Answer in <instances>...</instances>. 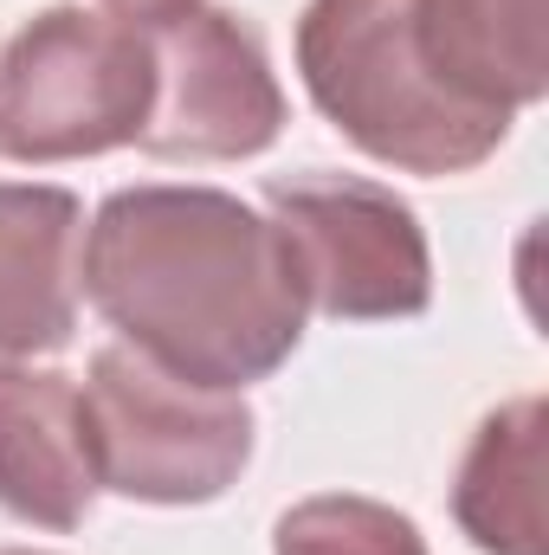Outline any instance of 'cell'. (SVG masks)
I'll return each mask as SVG.
<instances>
[{
    "label": "cell",
    "instance_id": "obj_7",
    "mask_svg": "<svg viewBox=\"0 0 549 555\" xmlns=\"http://www.w3.org/2000/svg\"><path fill=\"white\" fill-rule=\"evenodd\" d=\"M85 207L52 181H0V369L72 343L85 297Z\"/></svg>",
    "mask_w": 549,
    "mask_h": 555
},
{
    "label": "cell",
    "instance_id": "obj_2",
    "mask_svg": "<svg viewBox=\"0 0 549 555\" xmlns=\"http://www.w3.org/2000/svg\"><path fill=\"white\" fill-rule=\"evenodd\" d=\"M297 78L330 130L401 175H472L511 137L433 78L413 0H310L297 13Z\"/></svg>",
    "mask_w": 549,
    "mask_h": 555
},
{
    "label": "cell",
    "instance_id": "obj_4",
    "mask_svg": "<svg viewBox=\"0 0 549 555\" xmlns=\"http://www.w3.org/2000/svg\"><path fill=\"white\" fill-rule=\"evenodd\" d=\"M78 395L98 491H117L130 504H214L253 465L259 420L246 395L181 382L130 343L98 349Z\"/></svg>",
    "mask_w": 549,
    "mask_h": 555
},
{
    "label": "cell",
    "instance_id": "obj_10",
    "mask_svg": "<svg viewBox=\"0 0 549 555\" xmlns=\"http://www.w3.org/2000/svg\"><path fill=\"white\" fill-rule=\"evenodd\" d=\"M544 401H505L478 420L459 478L452 517L485 555H544Z\"/></svg>",
    "mask_w": 549,
    "mask_h": 555
},
{
    "label": "cell",
    "instance_id": "obj_6",
    "mask_svg": "<svg viewBox=\"0 0 549 555\" xmlns=\"http://www.w3.org/2000/svg\"><path fill=\"white\" fill-rule=\"evenodd\" d=\"M155 98L137 149L162 162H246L266 155L291 104L278 91V72L266 59V39L207 0H181L162 13H142Z\"/></svg>",
    "mask_w": 549,
    "mask_h": 555
},
{
    "label": "cell",
    "instance_id": "obj_12",
    "mask_svg": "<svg viewBox=\"0 0 549 555\" xmlns=\"http://www.w3.org/2000/svg\"><path fill=\"white\" fill-rule=\"evenodd\" d=\"M111 13H130V20H142V13H162V7H181V0H104Z\"/></svg>",
    "mask_w": 549,
    "mask_h": 555
},
{
    "label": "cell",
    "instance_id": "obj_3",
    "mask_svg": "<svg viewBox=\"0 0 549 555\" xmlns=\"http://www.w3.org/2000/svg\"><path fill=\"white\" fill-rule=\"evenodd\" d=\"M155 65L142 20L46 7L0 52V155L26 168L130 149L149 124Z\"/></svg>",
    "mask_w": 549,
    "mask_h": 555
},
{
    "label": "cell",
    "instance_id": "obj_8",
    "mask_svg": "<svg viewBox=\"0 0 549 555\" xmlns=\"http://www.w3.org/2000/svg\"><path fill=\"white\" fill-rule=\"evenodd\" d=\"M98 504L85 395L65 369H0V511L33 530H78Z\"/></svg>",
    "mask_w": 549,
    "mask_h": 555
},
{
    "label": "cell",
    "instance_id": "obj_1",
    "mask_svg": "<svg viewBox=\"0 0 549 555\" xmlns=\"http://www.w3.org/2000/svg\"><path fill=\"white\" fill-rule=\"evenodd\" d=\"M85 297L155 369L246 395L304 343V284L278 227L227 188H117L85 233Z\"/></svg>",
    "mask_w": 549,
    "mask_h": 555
},
{
    "label": "cell",
    "instance_id": "obj_13",
    "mask_svg": "<svg viewBox=\"0 0 549 555\" xmlns=\"http://www.w3.org/2000/svg\"><path fill=\"white\" fill-rule=\"evenodd\" d=\"M0 555H52V550H0Z\"/></svg>",
    "mask_w": 549,
    "mask_h": 555
},
{
    "label": "cell",
    "instance_id": "obj_5",
    "mask_svg": "<svg viewBox=\"0 0 549 555\" xmlns=\"http://www.w3.org/2000/svg\"><path fill=\"white\" fill-rule=\"evenodd\" d=\"M266 207L310 310L336 323H401L433 304V253L395 188L310 168L272 175Z\"/></svg>",
    "mask_w": 549,
    "mask_h": 555
},
{
    "label": "cell",
    "instance_id": "obj_11",
    "mask_svg": "<svg viewBox=\"0 0 549 555\" xmlns=\"http://www.w3.org/2000/svg\"><path fill=\"white\" fill-rule=\"evenodd\" d=\"M272 555H426V537L408 511L382 498L323 491L272 524Z\"/></svg>",
    "mask_w": 549,
    "mask_h": 555
},
{
    "label": "cell",
    "instance_id": "obj_9",
    "mask_svg": "<svg viewBox=\"0 0 549 555\" xmlns=\"http://www.w3.org/2000/svg\"><path fill=\"white\" fill-rule=\"evenodd\" d=\"M433 78L485 124H518L549 91V0H413Z\"/></svg>",
    "mask_w": 549,
    "mask_h": 555
}]
</instances>
